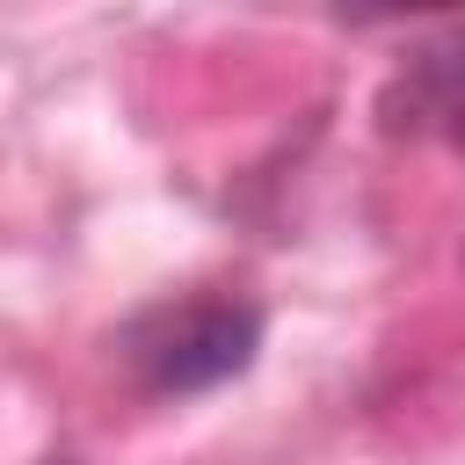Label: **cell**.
<instances>
[{
	"label": "cell",
	"instance_id": "6da1fadb",
	"mask_svg": "<svg viewBox=\"0 0 465 465\" xmlns=\"http://www.w3.org/2000/svg\"><path fill=\"white\" fill-rule=\"evenodd\" d=\"M254 349H262V312L247 298H189V305H160L131 327V363L145 371L153 392L225 385L254 363Z\"/></svg>",
	"mask_w": 465,
	"mask_h": 465
},
{
	"label": "cell",
	"instance_id": "277c9868",
	"mask_svg": "<svg viewBox=\"0 0 465 465\" xmlns=\"http://www.w3.org/2000/svg\"><path fill=\"white\" fill-rule=\"evenodd\" d=\"M44 465H80V458H44Z\"/></svg>",
	"mask_w": 465,
	"mask_h": 465
},
{
	"label": "cell",
	"instance_id": "3957f363",
	"mask_svg": "<svg viewBox=\"0 0 465 465\" xmlns=\"http://www.w3.org/2000/svg\"><path fill=\"white\" fill-rule=\"evenodd\" d=\"M443 58H450V73H458V80H465V36H458V44H450V51H443Z\"/></svg>",
	"mask_w": 465,
	"mask_h": 465
},
{
	"label": "cell",
	"instance_id": "7a4b0ae2",
	"mask_svg": "<svg viewBox=\"0 0 465 465\" xmlns=\"http://www.w3.org/2000/svg\"><path fill=\"white\" fill-rule=\"evenodd\" d=\"M465 0H334L341 22H400V15H450Z\"/></svg>",
	"mask_w": 465,
	"mask_h": 465
}]
</instances>
